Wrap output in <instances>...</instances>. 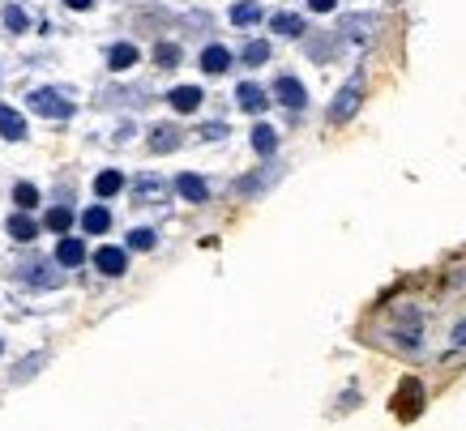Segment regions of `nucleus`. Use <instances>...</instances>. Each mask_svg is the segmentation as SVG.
<instances>
[{"mask_svg":"<svg viewBox=\"0 0 466 431\" xmlns=\"http://www.w3.org/2000/svg\"><path fill=\"white\" fill-rule=\"evenodd\" d=\"M30 107L39 116H47V120H69L73 116V102L60 94V90H34L30 94Z\"/></svg>","mask_w":466,"mask_h":431,"instance_id":"nucleus-1","label":"nucleus"},{"mask_svg":"<svg viewBox=\"0 0 466 431\" xmlns=\"http://www.w3.org/2000/svg\"><path fill=\"white\" fill-rule=\"evenodd\" d=\"M359 98H364V77H351L342 90H338V98H334V107H330V120L334 124H342L355 107H359Z\"/></svg>","mask_w":466,"mask_h":431,"instance_id":"nucleus-2","label":"nucleus"},{"mask_svg":"<svg viewBox=\"0 0 466 431\" xmlns=\"http://www.w3.org/2000/svg\"><path fill=\"white\" fill-rule=\"evenodd\" d=\"M420 406H424V385L410 376V380H402V389L394 393V410H398V418H415Z\"/></svg>","mask_w":466,"mask_h":431,"instance_id":"nucleus-3","label":"nucleus"},{"mask_svg":"<svg viewBox=\"0 0 466 431\" xmlns=\"http://www.w3.org/2000/svg\"><path fill=\"white\" fill-rule=\"evenodd\" d=\"M94 265H98V274L120 278L124 269H129V252H124V248H112V244H103V248L94 252Z\"/></svg>","mask_w":466,"mask_h":431,"instance_id":"nucleus-4","label":"nucleus"},{"mask_svg":"<svg viewBox=\"0 0 466 431\" xmlns=\"http://www.w3.org/2000/svg\"><path fill=\"white\" fill-rule=\"evenodd\" d=\"M176 192H180L184 201H193V205H201V201H210V188H205V180H201V175H193V171L176 175Z\"/></svg>","mask_w":466,"mask_h":431,"instance_id":"nucleus-5","label":"nucleus"},{"mask_svg":"<svg viewBox=\"0 0 466 431\" xmlns=\"http://www.w3.org/2000/svg\"><path fill=\"white\" fill-rule=\"evenodd\" d=\"M274 94H278V102H283V107H291V112H299V107L308 102V98H304V86H299L295 77H278Z\"/></svg>","mask_w":466,"mask_h":431,"instance_id":"nucleus-6","label":"nucleus"},{"mask_svg":"<svg viewBox=\"0 0 466 431\" xmlns=\"http://www.w3.org/2000/svg\"><path fill=\"white\" fill-rule=\"evenodd\" d=\"M235 98H240V107L244 112H266V90L261 86H252V81H240V90H235Z\"/></svg>","mask_w":466,"mask_h":431,"instance_id":"nucleus-7","label":"nucleus"},{"mask_svg":"<svg viewBox=\"0 0 466 431\" xmlns=\"http://www.w3.org/2000/svg\"><path fill=\"white\" fill-rule=\"evenodd\" d=\"M201 69H205V73H227V69H231V51L219 47V43L205 47V51H201Z\"/></svg>","mask_w":466,"mask_h":431,"instance_id":"nucleus-8","label":"nucleus"},{"mask_svg":"<svg viewBox=\"0 0 466 431\" xmlns=\"http://www.w3.org/2000/svg\"><path fill=\"white\" fill-rule=\"evenodd\" d=\"M82 227H86V235H103L112 227V213H108V205H90L86 213H82Z\"/></svg>","mask_w":466,"mask_h":431,"instance_id":"nucleus-9","label":"nucleus"},{"mask_svg":"<svg viewBox=\"0 0 466 431\" xmlns=\"http://www.w3.org/2000/svg\"><path fill=\"white\" fill-rule=\"evenodd\" d=\"M167 102L176 107V112H197V107H201V90L197 86H176L167 94Z\"/></svg>","mask_w":466,"mask_h":431,"instance_id":"nucleus-10","label":"nucleus"},{"mask_svg":"<svg viewBox=\"0 0 466 431\" xmlns=\"http://www.w3.org/2000/svg\"><path fill=\"white\" fill-rule=\"evenodd\" d=\"M0 137H9V141L26 137V120L13 112V107H0Z\"/></svg>","mask_w":466,"mask_h":431,"instance_id":"nucleus-11","label":"nucleus"},{"mask_svg":"<svg viewBox=\"0 0 466 431\" xmlns=\"http://www.w3.org/2000/svg\"><path fill=\"white\" fill-rule=\"evenodd\" d=\"M56 260H60V265H69V269H73V265H82V260H86V244H82V239H73V235H65V239H60V248H56Z\"/></svg>","mask_w":466,"mask_h":431,"instance_id":"nucleus-12","label":"nucleus"},{"mask_svg":"<svg viewBox=\"0 0 466 431\" xmlns=\"http://www.w3.org/2000/svg\"><path fill=\"white\" fill-rule=\"evenodd\" d=\"M108 65H112L116 73L133 69V65H137V47H133V43H116V47L108 51Z\"/></svg>","mask_w":466,"mask_h":431,"instance_id":"nucleus-13","label":"nucleus"},{"mask_svg":"<svg viewBox=\"0 0 466 431\" xmlns=\"http://www.w3.org/2000/svg\"><path fill=\"white\" fill-rule=\"evenodd\" d=\"M176 145H180V133H176V128H167V124L150 133V150H154V154H171Z\"/></svg>","mask_w":466,"mask_h":431,"instance_id":"nucleus-14","label":"nucleus"},{"mask_svg":"<svg viewBox=\"0 0 466 431\" xmlns=\"http://www.w3.org/2000/svg\"><path fill=\"white\" fill-rule=\"evenodd\" d=\"M252 150H257V154H274V150H278V133H274L270 124H257V128H252Z\"/></svg>","mask_w":466,"mask_h":431,"instance_id":"nucleus-15","label":"nucleus"},{"mask_svg":"<svg viewBox=\"0 0 466 431\" xmlns=\"http://www.w3.org/2000/svg\"><path fill=\"white\" fill-rule=\"evenodd\" d=\"M9 235H13L18 244H30V239L39 235V227L26 218V213H13V218H9Z\"/></svg>","mask_w":466,"mask_h":431,"instance_id":"nucleus-16","label":"nucleus"},{"mask_svg":"<svg viewBox=\"0 0 466 431\" xmlns=\"http://www.w3.org/2000/svg\"><path fill=\"white\" fill-rule=\"evenodd\" d=\"M124 188V175L120 171H98V180H94V192L98 197H116Z\"/></svg>","mask_w":466,"mask_h":431,"instance_id":"nucleus-17","label":"nucleus"},{"mask_svg":"<svg viewBox=\"0 0 466 431\" xmlns=\"http://www.w3.org/2000/svg\"><path fill=\"white\" fill-rule=\"evenodd\" d=\"M231 22H235V26H252V22H261V5L244 0V5H235V9H231Z\"/></svg>","mask_w":466,"mask_h":431,"instance_id":"nucleus-18","label":"nucleus"},{"mask_svg":"<svg viewBox=\"0 0 466 431\" xmlns=\"http://www.w3.org/2000/svg\"><path fill=\"white\" fill-rule=\"evenodd\" d=\"M274 30L299 39V34H304V18H295V13H274Z\"/></svg>","mask_w":466,"mask_h":431,"instance_id":"nucleus-19","label":"nucleus"},{"mask_svg":"<svg viewBox=\"0 0 466 431\" xmlns=\"http://www.w3.org/2000/svg\"><path fill=\"white\" fill-rule=\"evenodd\" d=\"M47 231H69L73 227V209H65V205H56V209H47Z\"/></svg>","mask_w":466,"mask_h":431,"instance_id":"nucleus-20","label":"nucleus"},{"mask_svg":"<svg viewBox=\"0 0 466 431\" xmlns=\"http://www.w3.org/2000/svg\"><path fill=\"white\" fill-rule=\"evenodd\" d=\"M154 65H159V69H176L180 65V47L176 43H159V47H154Z\"/></svg>","mask_w":466,"mask_h":431,"instance_id":"nucleus-21","label":"nucleus"},{"mask_svg":"<svg viewBox=\"0 0 466 431\" xmlns=\"http://www.w3.org/2000/svg\"><path fill=\"white\" fill-rule=\"evenodd\" d=\"M266 60H270V43L257 39V43H248V47H244V65H266Z\"/></svg>","mask_w":466,"mask_h":431,"instance_id":"nucleus-22","label":"nucleus"},{"mask_svg":"<svg viewBox=\"0 0 466 431\" xmlns=\"http://www.w3.org/2000/svg\"><path fill=\"white\" fill-rule=\"evenodd\" d=\"M13 201H18V209H34V205H39V188H34V184H18V188H13Z\"/></svg>","mask_w":466,"mask_h":431,"instance_id":"nucleus-23","label":"nucleus"},{"mask_svg":"<svg viewBox=\"0 0 466 431\" xmlns=\"http://www.w3.org/2000/svg\"><path fill=\"white\" fill-rule=\"evenodd\" d=\"M129 248H133V252H150V248H154V231H150V227H137V231L129 235Z\"/></svg>","mask_w":466,"mask_h":431,"instance_id":"nucleus-24","label":"nucleus"},{"mask_svg":"<svg viewBox=\"0 0 466 431\" xmlns=\"http://www.w3.org/2000/svg\"><path fill=\"white\" fill-rule=\"evenodd\" d=\"M5 26H9V30H26V13H22L18 5H9V9H5Z\"/></svg>","mask_w":466,"mask_h":431,"instance_id":"nucleus-25","label":"nucleus"},{"mask_svg":"<svg viewBox=\"0 0 466 431\" xmlns=\"http://www.w3.org/2000/svg\"><path fill=\"white\" fill-rule=\"evenodd\" d=\"M462 346H466V320H458L449 329V350H462Z\"/></svg>","mask_w":466,"mask_h":431,"instance_id":"nucleus-26","label":"nucleus"},{"mask_svg":"<svg viewBox=\"0 0 466 431\" xmlns=\"http://www.w3.org/2000/svg\"><path fill=\"white\" fill-rule=\"evenodd\" d=\"M39 363H43V354H34V359H26V363H22V367L13 371V380H30V376H34V367H39Z\"/></svg>","mask_w":466,"mask_h":431,"instance_id":"nucleus-27","label":"nucleus"},{"mask_svg":"<svg viewBox=\"0 0 466 431\" xmlns=\"http://www.w3.org/2000/svg\"><path fill=\"white\" fill-rule=\"evenodd\" d=\"M159 188H163V184H159V180H150V175L137 184V192H141V197H159Z\"/></svg>","mask_w":466,"mask_h":431,"instance_id":"nucleus-28","label":"nucleus"},{"mask_svg":"<svg viewBox=\"0 0 466 431\" xmlns=\"http://www.w3.org/2000/svg\"><path fill=\"white\" fill-rule=\"evenodd\" d=\"M308 5H313V9H317V13H330V9H334V5H338V0H308Z\"/></svg>","mask_w":466,"mask_h":431,"instance_id":"nucleus-29","label":"nucleus"},{"mask_svg":"<svg viewBox=\"0 0 466 431\" xmlns=\"http://www.w3.org/2000/svg\"><path fill=\"white\" fill-rule=\"evenodd\" d=\"M65 5H69V9H90L94 0H65Z\"/></svg>","mask_w":466,"mask_h":431,"instance_id":"nucleus-30","label":"nucleus"}]
</instances>
